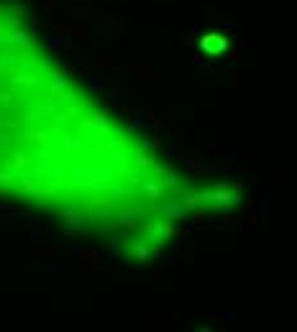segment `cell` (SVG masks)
Here are the masks:
<instances>
[{"label":"cell","mask_w":297,"mask_h":332,"mask_svg":"<svg viewBox=\"0 0 297 332\" xmlns=\"http://www.w3.org/2000/svg\"><path fill=\"white\" fill-rule=\"evenodd\" d=\"M202 46L210 49V51H218V49H223V41H220V38H218V41H215V38H213V41H210V38H202Z\"/></svg>","instance_id":"1"},{"label":"cell","mask_w":297,"mask_h":332,"mask_svg":"<svg viewBox=\"0 0 297 332\" xmlns=\"http://www.w3.org/2000/svg\"><path fill=\"white\" fill-rule=\"evenodd\" d=\"M136 256H138V261H146V248L138 245V248H136Z\"/></svg>","instance_id":"2"},{"label":"cell","mask_w":297,"mask_h":332,"mask_svg":"<svg viewBox=\"0 0 297 332\" xmlns=\"http://www.w3.org/2000/svg\"><path fill=\"white\" fill-rule=\"evenodd\" d=\"M141 125H143V120H141V118H136V120H133V130H138Z\"/></svg>","instance_id":"4"},{"label":"cell","mask_w":297,"mask_h":332,"mask_svg":"<svg viewBox=\"0 0 297 332\" xmlns=\"http://www.w3.org/2000/svg\"><path fill=\"white\" fill-rule=\"evenodd\" d=\"M90 87H92V90H100V79L92 77V79H90Z\"/></svg>","instance_id":"3"}]
</instances>
